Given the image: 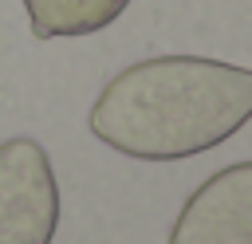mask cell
Here are the masks:
<instances>
[{
	"label": "cell",
	"instance_id": "3",
	"mask_svg": "<svg viewBox=\"0 0 252 244\" xmlns=\"http://www.w3.org/2000/svg\"><path fill=\"white\" fill-rule=\"evenodd\" d=\"M169 244H252V161L213 173L185 201Z\"/></svg>",
	"mask_w": 252,
	"mask_h": 244
},
{
	"label": "cell",
	"instance_id": "4",
	"mask_svg": "<svg viewBox=\"0 0 252 244\" xmlns=\"http://www.w3.org/2000/svg\"><path fill=\"white\" fill-rule=\"evenodd\" d=\"M126 4L130 0H24L35 39L102 31L106 24H114L126 12Z\"/></svg>",
	"mask_w": 252,
	"mask_h": 244
},
{
	"label": "cell",
	"instance_id": "2",
	"mask_svg": "<svg viewBox=\"0 0 252 244\" xmlns=\"http://www.w3.org/2000/svg\"><path fill=\"white\" fill-rule=\"evenodd\" d=\"M59 185L35 138L0 142V244H51Z\"/></svg>",
	"mask_w": 252,
	"mask_h": 244
},
{
	"label": "cell",
	"instance_id": "1",
	"mask_svg": "<svg viewBox=\"0 0 252 244\" xmlns=\"http://www.w3.org/2000/svg\"><path fill=\"white\" fill-rule=\"evenodd\" d=\"M252 118V71L201 55L126 67L91 106L98 142L142 161H177L232 138Z\"/></svg>",
	"mask_w": 252,
	"mask_h": 244
}]
</instances>
